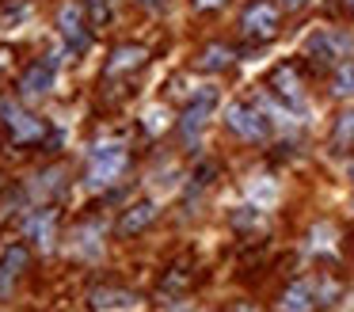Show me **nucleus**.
Wrapping results in <instances>:
<instances>
[{
	"mask_svg": "<svg viewBox=\"0 0 354 312\" xmlns=\"http://www.w3.org/2000/svg\"><path fill=\"white\" fill-rule=\"evenodd\" d=\"M236 312H255V309H252V304H240V309H236Z\"/></svg>",
	"mask_w": 354,
	"mask_h": 312,
	"instance_id": "26",
	"label": "nucleus"
},
{
	"mask_svg": "<svg viewBox=\"0 0 354 312\" xmlns=\"http://www.w3.org/2000/svg\"><path fill=\"white\" fill-rule=\"evenodd\" d=\"M214 175H217V164H198V167H194V183H191V190L209 187V183H214Z\"/></svg>",
	"mask_w": 354,
	"mask_h": 312,
	"instance_id": "21",
	"label": "nucleus"
},
{
	"mask_svg": "<svg viewBox=\"0 0 354 312\" xmlns=\"http://www.w3.org/2000/svg\"><path fill=\"white\" fill-rule=\"evenodd\" d=\"M331 91H335L339 99H351V95H354V61H343V65L335 68V80H331Z\"/></svg>",
	"mask_w": 354,
	"mask_h": 312,
	"instance_id": "18",
	"label": "nucleus"
},
{
	"mask_svg": "<svg viewBox=\"0 0 354 312\" xmlns=\"http://www.w3.org/2000/svg\"><path fill=\"white\" fill-rule=\"evenodd\" d=\"M346 8H351V12H354V0H346Z\"/></svg>",
	"mask_w": 354,
	"mask_h": 312,
	"instance_id": "27",
	"label": "nucleus"
},
{
	"mask_svg": "<svg viewBox=\"0 0 354 312\" xmlns=\"http://www.w3.org/2000/svg\"><path fill=\"white\" fill-rule=\"evenodd\" d=\"M240 30L248 38H274L278 35V8L267 4V0L248 4V12L240 15Z\"/></svg>",
	"mask_w": 354,
	"mask_h": 312,
	"instance_id": "6",
	"label": "nucleus"
},
{
	"mask_svg": "<svg viewBox=\"0 0 354 312\" xmlns=\"http://www.w3.org/2000/svg\"><path fill=\"white\" fill-rule=\"evenodd\" d=\"M225 0H194V8H202V12H209V8H221Z\"/></svg>",
	"mask_w": 354,
	"mask_h": 312,
	"instance_id": "23",
	"label": "nucleus"
},
{
	"mask_svg": "<svg viewBox=\"0 0 354 312\" xmlns=\"http://www.w3.org/2000/svg\"><path fill=\"white\" fill-rule=\"evenodd\" d=\"M141 4H145V8H164L168 0H141Z\"/></svg>",
	"mask_w": 354,
	"mask_h": 312,
	"instance_id": "25",
	"label": "nucleus"
},
{
	"mask_svg": "<svg viewBox=\"0 0 354 312\" xmlns=\"http://www.w3.org/2000/svg\"><path fill=\"white\" fill-rule=\"evenodd\" d=\"M24 19H27V4H19V0H16V4L0 8V27H4V30L16 27V23H24Z\"/></svg>",
	"mask_w": 354,
	"mask_h": 312,
	"instance_id": "20",
	"label": "nucleus"
},
{
	"mask_svg": "<svg viewBox=\"0 0 354 312\" xmlns=\"http://www.w3.org/2000/svg\"><path fill=\"white\" fill-rule=\"evenodd\" d=\"M92 236H100V225L77 228V251H84V255H100V240H92Z\"/></svg>",
	"mask_w": 354,
	"mask_h": 312,
	"instance_id": "19",
	"label": "nucleus"
},
{
	"mask_svg": "<svg viewBox=\"0 0 354 312\" xmlns=\"http://www.w3.org/2000/svg\"><path fill=\"white\" fill-rule=\"evenodd\" d=\"M229 129L236 137H244V141H259V137H267V118L248 103H232L229 107Z\"/></svg>",
	"mask_w": 354,
	"mask_h": 312,
	"instance_id": "9",
	"label": "nucleus"
},
{
	"mask_svg": "<svg viewBox=\"0 0 354 312\" xmlns=\"http://www.w3.org/2000/svg\"><path fill=\"white\" fill-rule=\"evenodd\" d=\"M84 12H88V27L100 30L111 23V15H115V8H111V0H84Z\"/></svg>",
	"mask_w": 354,
	"mask_h": 312,
	"instance_id": "17",
	"label": "nucleus"
},
{
	"mask_svg": "<svg viewBox=\"0 0 354 312\" xmlns=\"http://www.w3.org/2000/svg\"><path fill=\"white\" fill-rule=\"evenodd\" d=\"M153 221H156V205L149 202V198L145 202H133L130 210L118 217V236H138L141 228H149Z\"/></svg>",
	"mask_w": 354,
	"mask_h": 312,
	"instance_id": "12",
	"label": "nucleus"
},
{
	"mask_svg": "<svg viewBox=\"0 0 354 312\" xmlns=\"http://www.w3.org/2000/svg\"><path fill=\"white\" fill-rule=\"evenodd\" d=\"M270 88L286 99V103H301V76L293 73V65H278L270 73Z\"/></svg>",
	"mask_w": 354,
	"mask_h": 312,
	"instance_id": "14",
	"label": "nucleus"
},
{
	"mask_svg": "<svg viewBox=\"0 0 354 312\" xmlns=\"http://www.w3.org/2000/svg\"><path fill=\"white\" fill-rule=\"evenodd\" d=\"M54 225H57L54 210H35L31 217L24 221V232H27V240H35L39 248H50V244H54Z\"/></svg>",
	"mask_w": 354,
	"mask_h": 312,
	"instance_id": "13",
	"label": "nucleus"
},
{
	"mask_svg": "<svg viewBox=\"0 0 354 312\" xmlns=\"http://www.w3.org/2000/svg\"><path fill=\"white\" fill-rule=\"evenodd\" d=\"M229 65H232V50L221 42L206 46V50L198 53V68H206V73H221V68H229Z\"/></svg>",
	"mask_w": 354,
	"mask_h": 312,
	"instance_id": "16",
	"label": "nucleus"
},
{
	"mask_svg": "<svg viewBox=\"0 0 354 312\" xmlns=\"http://www.w3.org/2000/svg\"><path fill=\"white\" fill-rule=\"evenodd\" d=\"M57 27H62V38H65V50L69 53H84L92 46V35H88V23L80 15L77 4H65L57 12Z\"/></svg>",
	"mask_w": 354,
	"mask_h": 312,
	"instance_id": "8",
	"label": "nucleus"
},
{
	"mask_svg": "<svg viewBox=\"0 0 354 312\" xmlns=\"http://www.w3.org/2000/svg\"><path fill=\"white\" fill-rule=\"evenodd\" d=\"M217 88H202L198 95L187 103V111H183V118H179V134L187 137V141H194V137L202 134V126H206V118H209V111L217 107Z\"/></svg>",
	"mask_w": 354,
	"mask_h": 312,
	"instance_id": "4",
	"label": "nucleus"
},
{
	"mask_svg": "<svg viewBox=\"0 0 354 312\" xmlns=\"http://www.w3.org/2000/svg\"><path fill=\"white\" fill-rule=\"evenodd\" d=\"M54 76H57V57L54 53H50V57H39L35 65H27L24 76H19V95H27V99L46 95V91L54 88Z\"/></svg>",
	"mask_w": 354,
	"mask_h": 312,
	"instance_id": "7",
	"label": "nucleus"
},
{
	"mask_svg": "<svg viewBox=\"0 0 354 312\" xmlns=\"http://www.w3.org/2000/svg\"><path fill=\"white\" fill-rule=\"evenodd\" d=\"M335 137H339V141H354V111L339 114V126H335Z\"/></svg>",
	"mask_w": 354,
	"mask_h": 312,
	"instance_id": "22",
	"label": "nucleus"
},
{
	"mask_svg": "<svg viewBox=\"0 0 354 312\" xmlns=\"http://www.w3.org/2000/svg\"><path fill=\"white\" fill-rule=\"evenodd\" d=\"M301 4H305V0H282V8H290V12H297Z\"/></svg>",
	"mask_w": 354,
	"mask_h": 312,
	"instance_id": "24",
	"label": "nucleus"
},
{
	"mask_svg": "<svg viewBox=\"0 0 354 312\" xmlns=\"http://www.w3.org/2000/svg\"><path fill=\"white\" fill-rule=\"evenodd\" d=\"M145 61H149V53L141 50V46H118V50L111 53V61H107V80L126 76V73H138Z\"/></svg>",
	"mask_w": 354,
	"mask_h": 312,
	"instance_id": "11",
	"label": "nucleus"
},
{
	"mask_svg": "<svg viewBox=\"0 0 354 312\" xmlns=\"http://www.w3.org/2000/svg\"><path fill=\"white\" fill-rule=\"evenodd\" d=\"M0 126L8 129V137L16 145H39L46 141V122L35 118L31 111H24L19 103H12V99H0Z\"/></svg>",
	"mask_w": 354,
	"mask_h": 312,
	"instance_id": "2",
	"label": "nucleus"
},
{
	"mask_svg": "<svg viewBox=\"0 0 354 312\" xmlns=\"http://www.w3.org/2000/svg\"><path fill=\"white\" fill-rule=\"evenodd\" d=\"M24 270H27V248H24V244L4 248V255H0V297L8 293L12 282H16Z\"/></svg>",
	"mask_w": 354,
	"mask_h": 312,
	"instance_id": "10",
	"label": "nucleus"
},
{
	"mask_svg": "<svg viewBox=\"0 0 354 312\" xmlns=\"http://www.w3.org/2000/svg\"><path fill=\"white\" fill-rule=\"evenodd\" d=\"M328 297H331V289H320V286H313V282H293L282 293L278 309L282 312H316L320 304H328Z\"/></svg>",
	"mask_w": 354,
	"mask_h": 312,
	"instance_id": "5",
	"label": "nucleus"
},
{
	"mask_svg": "<svg viewBox=\"0 0 354 312\" xmlns=\"http://www.w3.org/2000/svg\"><path fill=\"white\" fill-rule=\"evenodd\" d=\"M126 164H130V156H126L122 145H100V149H92V160H88V187L92 190L111 187V183L126 172Z\"/></svg>",
	"mask_w": 354,
	"mask_h": 312,
	"instance_id": "3",
	"label": "nucleus"
},
{
	"mask_svg": "<svg viewBox=\"0 0 354 312\" xmlns=\"http://www.w3.org/2000/svg\"><path fill=\"white\" fill-rule=\"evenodd\" d=\"M92 309L95 312H107V309H130V304H138V297L126 293V289H92Z\"/></svg>",
	"mask_w": 354,
	"mask_h": 312,
	"instance_id": "15",
	"label": "nucleus"
},
{
	"mask_svg": "<svg viewBox=\"0 0 354 312\" xmlns=\"http://www.w3.org/2000/svg\"><path fill=\"white\" fill-rule=\"evenodd\" d=\"M305 53L316 61V65H324V68H339L343 61L354 57V38L346 35V30L324 27V30H313V35H308Z\"/></svg>",
	"mask_w": 354,
	"mask_h": 312,
	"instance_id": "1",
	"label": "nucleus"
}]
</instances>
